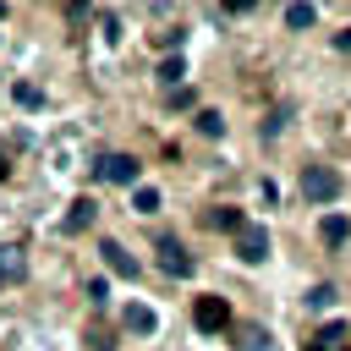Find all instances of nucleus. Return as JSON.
I'll return each instance as SVG.
<instances>
[{
    "label": "nucleus",
    "mask_w": 351,
    "mask_h": 351,
    "mask_svg": "<svg viewBox=\"0 0 351 351\" xmlns=\"http://www.w3.org/2000/svg\"><path fill=\"white\" fill-rule=\"evenodd\" d=\"M197 132H203V137H219V132H225L219 110H197Z\"/></svg>",
    "instance_id": "dca6fc26"
},
{
    "label": "nucleus",
    "mask_w": 351,
    "mask_h": 351,
    "mask_svg": "<svg viewBox=\"0 0 351 351\" xmlns=\"http://www.w3.org/2000/svg\"><path fill=\"white\" fill-rule=\"evenodd\" d=\"M132 208H137V214H154V208H159V192H154V186H132Z\"/></svg>",
    "instance_id": "2eb2a0df"
},
{
    "label": "nucleus",
    "mask_w": 351,
    "mask_h": 351,
    "mask_svg": "<svg viewBox=\"0 0 351 351\" xmlns=\"http://www.w3.org/2000/svg\"><path fill=\"white\" fill-rule=\"evenodd\" d=\"M285 121H291V110H274V115H269V121H263V137H274V132H280V126H285Z\"/></svg>",
    "instance_id": "aec40b11"
},
{
    "label": "nucleus",
    "mask_w": 351,
    "mask_h": 351,
    "mask_svg": "<svg viewBox=\"0 0 351 351\" xmlns=\"http://www.w3.org/2000/svg\"><path fill=\"white\" fill-rule=\"evenodd\" d=\"M335 49H346V55H351V27H346V33H335Z\"/></svg>",
    "instance_id": "4be33fe9"
},
{
    "label": "nucleus",
    "mask_w": 351,
    "mask_h": 351,
    "mask_svg": "<svg viewBox=\"0 0 351 351\" xmlns=\"http://www.w3.org/2000/svg\"><path fill=\"white\" fill-rule=\"evenodd\" d=\"M93 219H99V203H93V197H77V203L66 208V230H71V236H77V230H88Z\"/></svg>",
    "instance_id": "6e6552de"
},
{
    "label": "nucleus",
    "mask_w": 351,
    "mask_h": 351,
    "mask_svg": "<svg viewBox=\"0 0 351 351\" xmlns=\"http://www.w3.org/2000/svg\"><path fill=\"white\" fill-rule=\"evenodd\" d=\"M121 324H126L132 335H154V329H159V318H154V307H143V302H126V313H121Z\"/></svg>",
    "instance_id": "0eeeda50"
},
{
    "label": "nucleus",
    "mask_w": 351,
    "mask_h": 351,
    "mask_svg": "<svg viewBox=\"0 0 351 351\" xmlns=\"http://www.w3.org/2000/svg\"><path fill=\"white\" fill-rule=\"evenodd\" d=\"M313 22H318V5H302V0L285 5V27H291V33H302V27H313Z\"/></svg>",
    "instance_id": "9b49d317"
},
{
    "label": "nucleus",
    "mask_w": 351,
    "mask_h": 351,
    "mask_svg": "<svg viewBox=\"0 0 351 351\" xmlns=\"http://www.w3.org/2000/svg\"><path fill=\"white\" fill-rule=\"evenodd\" d=\"M181 77H186V66H181V55H170V60H159V82H165L170 93H176V82H181Z\"/></svg>",
    "instance_id": "4468645a"
},
{
    "label": "nucleus",
    "mask_w": 351,
    "mask_h": 351,
    "mask_svg": "<svg viewBox=\"0 0 351 351\" xmlns=\"http://www.w3.org/2000/svg\"><path fill=\"white\" fill-rule=\"evenodd\" d=\"M236 346H241V351H274L269 329H258V324H241V329H236Z\"/></svg>",
    "instance_id": "9d476101"
},
{
    "label": "nucleus",
    "mask_w": 351,
    "mask_h": 351,
    "mask_svg": "<svg viewBox=\"0 0 351 351\" xmlns=\"http://www.w3.org/2000/svg\"><path fill=\"white\" fill-rule=\"evenodd\" d=\"M99 252H104V263H110V274H121V280H137V258H132V252H126L121 241H104Z\"/></svg>",
    "instance_id": "423d86ee"
},
{
    "label": "nucleus",
    "mask_w": 351,
    "mask_h": 351,
    "mask_svg": "<svg viewBox=\"0 0 351 351\" xmlns=\"http://www.w3.org/2000/svg\"><path fill=\"white\" fill-rule=\"evenodd\" d=\"M5 170H11V165H5V154H0V181H5Z\"/></svg>",
    "instance_id": "b1692460"
},
{
    "label": "nucleus",
    "mask_w": 351,
    "mask_h": 351,
    "mask_svg": "<svg viewBox=\"0 0 351 351\" xmlns=\"http://www.w3.org/2000/svg\"><path fill=\"white\" fill-rule=\"evenodd\" d=\"M93 176H99V181H115V186H137V159H132V154H104V159L93 165Z\"/></svg>",
    "instance_id": "7ed1b4c3"
},
{
    "label": "nucleus",
    "mask_w": 351,
    "mask_h": 351,
    "mask_svg": "<svg viewBox=\"0 0 351 351\" xmlns=\"http://www.w3.org/2000/svg\"><path fill=\"white\" fill-rule=\"evenodd\" d=\"M192 324H197L203 335H219V329L230 324V302H225V296H197V302H192Z\"/></svg>",
    "instance_id": "f03ea898"
},
{
    "label": "nucleus",
    "mask_w": 351,
    "mask_h": 351,
    "mask_svg": "<svg viewBox=\"0 0 351 351\" xmlns=\"http://www.w3.org/2000/svg\"><path fill=\"white\" fill-rule=\"evenodd\" d=\"M307 351H346V346H324V340H307Z\"/></svg>",
    "instance_id": "5701e85b"
},
{
    "label": "nucleus",
    "mask_w": 351,
    "mask_h": 351,
    "mask_svg": "<svg viewBox=\"0 0 351 351\" xmlns=\"http://www.w3.org/2000/svg\"><path fill=\"white\" fill-rule=\"evenodd\" d=\"M318 236H324V247H346L351 219H346V214H324V219H318Z\"/></svg>",
    "instance_id": "1a4fd4ad"
},
{
    "label": "nucleus",
    "mask_w": 351,
    "mask_h": 351,
    "mask_svg": "<svg viewBox=\"0 0 351 351\" xmlns=\"http://www.w3.org/2000/svg\"><path fill=\"white\" fill-rule=\"evenodd\" d=\"M154 44H159V49H176V44H181V27H170V33H154Z\"/></svg>",
    "instance_id": "412c9836"
},
{
    "label": "nucleus",
    "mask_w": 351,
    "mask_h": 351,
    "mask_svg": "<svg viewBox=\"0 0 351 351\" xmlns=\"http://www.w3.org/2000/svg\"><path fill=\"white\" fill-rule=\"evenodd\" d=\"M313 340H324V346H340V340H346V324H324Z\"/></svg>",
    "instance_id": "a211bd4d"
},
{
    "label": "nucleus",
    "mask_w": 351,
    "mask_h": 351,
    "mask_svg": "<svg viewBox=\"0 0 351 351\" xmlns=\"http://www.w3.org/2000/svg\"><path fill=\"white\" fill-rule=\"evenodd\" d=\"M11 93H16V104H38V99H44V93H38V88H33V82H16V88H11Z\"/></svg>",
    "instance_id": "6ab92c4d"
},
{
    "label": "nucleus",
    "mask_w": 351,
    "mask_h": 351,
    "mask_svg": "<svg viewBox=\"0 0 351 351\" xmlns=\"http://www.w3.org/2000/svg\"><path fill=\"white\" fill-rule=\"evenodd\" d=\"M208 225H214V230H230V236H236V230H241L247 219H241V208H214V214H208Z\"/></svg>",
    "instance_id": "ddd939ff"
},
{
    "label": "nucleus",
    "mask_w": 351,
    "mask_h": 351,
    "mask_svg": "<svg viewBox=\"0 0 351 351\" xmlns=\"http://www.w3.org/2000/svg\"><path fill=\"white\" fill-rule=\"evenodd\" d=\"M307 307H313V313L335 307V285H313V291H307Z\"/></svg>",
    "instance_id": "f3484780"
},
{
    "label": "nucleus",
    "mask_w": 351,
    "mask_h": 351,
    "mask_svg": "<svg viewBox=\"0 0 351 351\" xmlns=\"http://www.w3.org/2000/svg\"><path fill=\"white\" fill-rule=\"evenodd\" d=\"M236 258L241 263H263L269 258V230L263 225H241L236 230Z\"/></svg>",
    "instance_id": "39448f33"
},
{
    "label": "nucleus",
    "mask_w": 351,
    "mask_h": 351,
    "mask_svg": "<svg viewBox=\"0 0 351 351\" xmlns=\"http://www.w3.org/2000/svg\"><path fill=\"white\" fill-rule=\"evenodd\" d=\"M11 280H22V252L0 247V285H11Z\"/></svg>",
    "instance_id": "f8f14e48"
},
{
    "label": "nucleus",
    "mask_w": 351,
    "mask_h": 351,
    "mask_svg": "<svg viewBox=\"0 0 351 351\" xmlns=\"http://www.w3.org/2000/svg\"><path fill=\"white\" fill-rule=\"evenodd\" d=\"M154 252H159V269H165L170 280H186V274H192V252H186L176 236H159V247H154Z\"/></svg>",
    "instance_id": "20e7f679"
},
{
    "label": "nucleus",
    "mask_w": 351,
    "mask_h": 351,
    "mask_svg": "<svg viewBox=\"0 0 351 351\" xmlns=\"http://www.w3.org/2000/svg\"><path fill=\"white\" fill-rule=\"evenodd\" d=\"M340 186H346V181H340V170H329V165H307V170H302V197H307V203H335Z\"/></svg>",
    "instance_id": "f257e3e1"
}]
</instances>
